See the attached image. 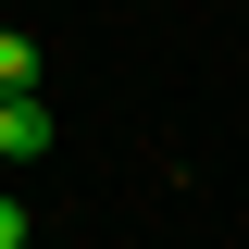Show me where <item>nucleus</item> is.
<instances>
[{
    "label": "nucleus",
    "mask_w": 249,
    "mask_h": 249,
    "mask_svg": "<svg viewBox=\"0 0 249 249\" xmlns=\"http://www.w3.org/2000/svg\"><path fill=\"white\" fill-rule=\"evenodd\" d=\"M50 137H62V112H50L37 88H13V100H0V162H50Z\"/></svg>",
    "instance_id": "1"
},
{
    "label": "nucleus",
    "mask_w": 249,
    "mask_h": 249,
    "mask_svg": "<svg viewBox=\"0 0 249 249\" xmlns=\"http://www.w3.org/2000/svg\"><path fill=\"white\" fill-rule=\"evenodd\" d=\"M13 88H37V37H13V25H0V100H13Z\"/></svg>",
    "instance_id": "2"
},
{
    "label": "nucleus",
    "mask_w": 249,
    "mask_h": 249,
    "mask_svg": "<svg viewBox=\"0 0 249 249\" xmlns=\"http://www.w3.org/2000/svg\"><path fill=\"white\" fill-rule=\"evenodd\" d=\"M37 224H25V199H13V187H0V249H25Z\"/></svg>",
    "instance_id": "3"
}]
</instances>
